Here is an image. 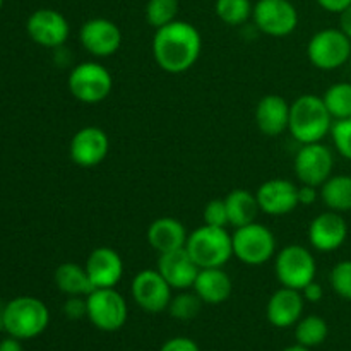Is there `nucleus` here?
I'll use <instances>...</instances> for the list:
<instances>
[{"mask_svg":"<svg viewBox=\"0 0 351 351\" xmlns=\"http://www.w3.org/2000/svg\"><path fill=\"white\" fill-rule=\"evenodd\" d=\"M202 51V36L194 24L173 21L156 29L153 36V57L161 71L184 74L191 71Z\"/></svg>","mask_w":351,"mask_h":351,"instance_id":"obj_1","label":"nucleus"},{"mask_svg":"<svg viewBox=\"0 0 351 351\" xmlns=\"http://www.w3.org/2000/svg\"><path fill=\"white\" fill-rule=\"evenodd\" d=\"M335 119L329 113L322 96L302 95L290 105V125L288 130L300 144L322 143Z\"/></svg>","mask_w":351,"mask_h":351,"instance_id":"obj_2","label":"nucleus"},{"mask_svg":"<svg viewBox=\"0 0 351 351\" xmlns=\"http://www.w3.org/2000/svg\"><path fill=\"white\" fill-rule=\"evenodd\" d=\"M50 322L48 307L34 297H16L3 305L2 328L17 339H33L40 336Z\"/></svg>","mask_w":351,"mask_h":351,"instance_id":"obj_3","label":"nucleus"},{"mask_svg":"<svg viewBox=\"0 0 351 351\" xmlns=\"http://www.w3.org/2000/svg\"><path fill=\"white\" fill-rule=\"evenodd\" d=\"M185 249L201 269L223 267L233 257L232 235L226 228L201 225L189 233Z\"/></svg>","mask_w":351,"mask_h":351,"instance_id":"obj_4","label":"nucleus"},{"mask_svg":"<svg viewBox=\"0 0 351 351\" xmlns=\"http://www.w3.org/2000/svg\"><path fill=\"white\" fill-rule=\"evenodd\" d=\"M233 257L247 266H263L276 256V237L263 223L239 226L232 235Z\"/></svg>","mask_w":351,"mask_h":351,"instance_id":"obj_5","label":"nucleus"},{"mask_svg":"<svg viewBox=\"0 0 351 351\" xmlns=\"http://www.w3.org/2000/svg\"><path fill=\"white\" fill-rule=\"evenodd\" d=\"M71 95L84 105L105 101L113 88L112 72L98 62H82L75 65L67 79Z\"/></svg>","mask_w":351,"mask_h":351,"instance_id":"obj_6","label":"nucleus"},{"mask_svg":"<svg viewBox=\"0 0 351 351\" xmlns=\"http://www.w3.org/2000/svg\"><path fill=\"white\" fill-rule=\"evenodd\" d=\"M274 273L281 287L302 291L315 280L317 263L307 247L291 243L274 256Z\"/></svg>","mask_w":351,"mask_h":351,"instance_id":"obj_7","label":"nucleus"},{"mask_svg":"<svg viewBox=\"0 0 351 351\" xmlns=\"http://www.w3.org/2000/svg\"><path fill=\"white\" fill-rule=\"evenodd\" d=\"M308 62L321 71H336L351 57V40L339 27L321 29L307 43Z\"/></svg>","mask_w":351,"mask_h":351,"instance_id":"obj_8","label":"nucleus"},{"mask_svg":"<svg viewBox=\"0 0 351 351\" xmlns=\"http://www.w3.org/2000/svg\"><path fill=\"white\" fill-rule=\"evenodd\" d=\"M86 304L89 322L99 331L115 332L125 326L129 307L115 288H95L86 297Z\"/></svg>","mask_w":351,"mask_h":351,"instance_id":"obj_9","label":"nucleus"},{"mask_svg":"<svg viewBox=\"0 0 351 351\" xmlns=\"http://www.w3.org/2000/svg\"><path fill=\"white\" fill-rule=\"evenodd\" d=\"M252 19L261 33L273 38H285L298 26V10L290 0H257Z\"/></svg>","mask_w":351,"mask_h":351,"instance_id":"obj_10","label":"nucleus"},{"mask_svg":"<svg viewBox=\"0 0 351 351\" xmlns=\"http://www.w3.org/2000/svg\"><path fill=\"white\" fill-rule=\"evenodd\" d=\"M332 168H335L332 151L322 143L302 144L298 153L295 154V175L304 185L319 189L331 177Z\"/></svg>","mask_w":351,"mask_h":351,"instance_id":"obj_11","label":"nucleus"},{"mask_svg":"<svg viewBox=\"0 0 351 351\" xmlns=\"http://www.w3.org/2000/svg\"><path fill=\"white\" fill-rule=\"evenodd\" d=\"M173 288L167 283L158 269H143L134 276L130 283V293L134 302L147 314H160L168 311Z\"/></svg>","mask_w":351,"mask_h":351,"instance_id":"obj_12","label":"nucleus"},{"mask_svg":"<svg viewBox=\"0 0 351 351\" xmlns=\"http://www.w3.org/2000/svg\"><path fill=\"white\" fill-rule=\"evenodd\" d=\"M122 31L106 17L88 19L79 29V43L89 55L98 58L112 57L122 47Z\"/></svg>","mask_w":351,"mask_h":351,"instance_id":"obj_13","label":"nucleus"},{"mask_svg":"<svg viewBox=\"0 0 351 351\" xmlns=\"http://www.w3.org/2000/svg\"><path fill=\"white\" fill-rule=\"evenodd\" d=\"M27 36L45 48H58L71 34L67 17L55 9H38L26 21Z\"/></svg>","mask_w":351,"mask_h":351,"instance_id":"obj_14","label":"nucleus"},{"mask_svg":"<svg viewBox=\"0 0 351 351\" xmlns=\"http://www.w3.org/2000/svg\"><path fill=\"white\" fill-rule=\"evenodd\" d=\"M108 134L95 125L79 129L71 139V146H69L71 160L81 168L98 167L108 156Z\"/></svg>","mask_w":351,"mask_h":351,"instance_id":"obj_15","label":"nucleus"},{"mask_svg":"<svg viewBox=\"0 0 351 351\" xmlns=\"http://www.w3.org/2000/svg\"><path fill=\"white\" fill-rule=\"evenodd\" d=\"M307 239L319 252H335L341 249L348 239V223L341 213L324 211L311 221Z\"/></svg>","mask_w":351,"mask_h":351,"instance_id":"obj_16","label":"nucleus"},{"mask_svg":"<svg viewBox=\"0 0 351 351\" xmlns=\"http://www.w3.org/2000/svg\"><path fill=\"white\" fill-rule=\"evenodd\" d=\"M261 213L269 216H285L300 206L298 187L287 178H271L259 185L256 192Z\"/></svg>","mask_w":351,"mask_h":351,"instance_id":"obj_17","label":"nucleus"},{"mask_svg":"<svg viewBox=\"0 0 351 351\" xmlns=\"http://www.w3.org/2000/svg\"><path fill=\"white\" fill-rule=\"evenodd\" d=\"M156 269L173 290L184 291L194 287L201 267L192 259L187 249H180L173 250V252L160 254Z\"/></svg>","mask_w":351,"mask_h":351,"instance_id":"obj_18","label":"nucleus"},{"mask_svg":"<svg viewBox=\"0 0 351 351\" xmlns=\"http://www.w3.org/2000/svg\"><path fill=\"white\" fill-rule=\"evenodd\" d=\"M95 288H115L123 276V261L115 249L98 247L88 256L84 264Z\"/></svg>","mask_w":351,"mask_h":351,"instance_id":"obj_19","label":"nucleus"},{"mask_svg":"<svg viewBox=\"0 0 351 351\" xmlns=\"http://www.w3.org/2000/svg\"><path fill=\"white\" fill-rule=\"evenodd\" d=\"M305 300L300 290L281 287L269 297L266 305V317L274 328H291L304 314Z\"/></svg>","mask_w":351,"mask_h":351,"instance_id":"obj_20","label":"nucleus"},{"mask_svg":"<svg viewBox=\"0 0 351 351\" xmlns=\"http://www.w3.org/2000/svg\"><path fill=\"white\" fill-rule=\"evenodd\" d=\"M290 105L283 96L266 95L256 106V123L267 137H278L290 125Z\"/></svg>","mask_w":351,"mask_h":351,"instance_id":"obj_21","label":"nucleus"},{"mask_svg":"<svg viewBox=\"0 0 351 351\" xmlns=\"http://www.w3.org/2000/svg\"><path fill=\"white\" fill-rule=\"evenodd\" d=\"M147 243L156 250L158 254L173 252V250L185 249L189 233L184 223L178 221L177 218L171 216H161L154 219L147 226Z\"/></svg>","mask_w":351,"mask_h":351,"instance_id":"obj_22","label":"nucleus"},{"mask_svg":"<svg viewBox=\"0 0 351 351\" xmlns=\"http://www.w3.org/2000/svg\"><path fill=\"white\" fill-rule=\"evenodd\" d=\"M192 288L202 304L219 305L232 297L233 281L230 274L223 271V267H204L199 271Z\"/></svg>","mask_w":351,"mask_h":351,"instance_id":"obj_23","label":"nucleus"},{"mask_svg":"<svg viewBox=\"0 0 351 351\" xmlns=\"http://www.w3.org/2000/svg\"><path fill=\"white\" fill-rule=\"evenodd\" d=\"M226 211H228V223L233 228L250 225L259 216L261 208L256 194L245 189H233L225 197Z\"/></svg>","mask_w":351,"mask_h":351,"instance_id":"obj_24","label":"nucleus"},{"mask_svg":"<svg viewBox=\"0 0 351 351\" xmlns=\"http://www.w3.org/2000/svg\"><path fill=\"white\" fill-rule=\"evenodd\" d=\"M53 281L58 290L67 297H88L95 287L84 266L75 263H64L55 269Z\"/></svg>","mask_w":351,"mask_h":351,"instance_id":"obj_25","label":"nucleus"},{"mask_svg":"<svg viewBox=\"0 0 351 351\" xmlns=\"http://www.w3.org/2000/svg\"><path fill=\"white\" fill-rule=\"evenodd\" d=\"M319 199L329 211H351V175H331L319 187Z\"/></svg>","mask_w":351,"mask_h":351,"instance_id":"obj_26","label":"nucleus"},{"mask_svg":"<svg viewBox=\"0 0 351 351\" xmlns=\"http://www.w3.org/2000/svg\"><path fill=\"white\" fill-rule=\"evenodd\" d=\"M329 326L321 315H307L295 324V339L298 345L315 348L328 339Z\"/></svg>","mask_w":351,"mask_h":351,"instance_id":"obj_27","label":"nucleus"},{"mask_svg":"<svg viewBox=\"0 0 351 351\" xmlns=\"http://www.w3.org/2000/svg\"><path fill=\"white\" fill-rule=\"evenodd\" d=\"M326 106L335 120L351 117V82H336L322 95Z\"/></svg>","mask_w":351,"mask_h":351,"instance_id":"obj_28","label":"nucleus"},{"mask_svg":"<svg viewBox=\"0 0 351 351\" xmlns=\"http://www.w3.org/2000/svg\"><path fill=\"white\" fill-rule=\"evenodd\" d=\"M254 5L250 0H216L215 12L226 26H242L252 17Z\"/></svg>","mask_w":351,"mask_h":351,"instance_id":"obj_29","label":"nucleus"},{"mask_svg":"<svg viewBox=\"0 0 351 351\" xmlns=\"http://www.w3.org/2000/svg\"><path fill=\"white\" fill-rule=\"evenodd\" d=\"M178 0H147L146 3V21L154 29L167 26V24L177 21L178 16Z\"/></svg>","mask_w":351,"mask_h":351,"instance_id":"obj_30","label":"nucleus"},{"mask_svg":"<svg viewBox=\"0 0 351 351\" xmlns=\"http://www.w3.org/2000/svg\"><path fill=\"white\" fill-rule=\"evenodd\" d=\"M202 300L194 293H189V291H182L177 297H171L170 305H168V312L173 319L178 321H192L194 317H197V314L201 312Z\"/></svg>","mask_w":351,"mask_h":351,"instance_id":"obj_31","label":"nucleus"},{"mask_svg":"<svg viewBox=\"0 0 351 351\" xmlns=\"http://www.w3.org/2000/svg\"><path fill=\"white\" fill-rule=\"evenodd\" d=\"M329 285L338 297L351 302V259L339 261L329 273Z\"/></svg>","mask_w":351,"mask_h":351,"instance_id":"obj_32","label":"nucleus"},{"mask_svg":"<svg viewBox=\"0 0 351 351\" xmlns=\"http://www.w3.org/2000/svg\"><path fill=\"white\" fill-rule=\"evenodd\" d=\"M331 137L336 151L345 160L351 161V117L350 119H341L332 122Z\"/></svg>","mask_w":351,"mask_h":351,"instance_id":"obj_33","label":"nucleus"},{"mask_svg":"<svg viewBox=\"0 0 351 351\" xmlns=\"http://www.w3.org/2000/svg\"><path fill=\"white\" fill-rule=\"evenodd\" d=\"M202 219H204V225L226 228L230 223H228V211H226L225 199H211V201L206 204Z\"/></svg>","mask_w":351,"mask_h":351,"instance_id":"obj_34","label":"nucleus"},{"mask_svg":"<svg viewBox=\"0 0 351 351\" xmlns=\"http://www.w3.org/2000/svg\"><path fill=\"white\" fill-rule=\"evenodd\" d=\"M64 314L71 321H79L82 317H88L86 297H69L64 304Z\"/></svg>","mask_w":351,"mask_h":351,"instance_id":"obj_35","label":"nucleus"},{"mask_svg":"<svg viewBox=\"0 0 351 351\" xmlns=\"http://www.w3.org/2000/svg\"><path fill=\"white\" fill-rule=\"evenodd\" d=\"M160 351H201L199 350L197 343L192 341L191 338H184V336H178V338H171L161 346Z\"/></svg>","mask_w":351,"mask_h":351,"instance_id":"obj_36","label":"nucleus"},{"mask_svg":"<svg viewBox=\"0 0 351 351\" xmlns=\"http://www.w3.org/2000/svg\"><path fill=\"white\" fill-rule=\"evenodd\" d=\"M302 295H304V300L305 302H311V304H319V302L324 298V288H322L321 283H317V281H312V283H308L307 287L302 290Z\"/></svg>","mask_w":351,"mask_h":351,"instance_id":"obj_37","label":"nucleus"},{"mask_svg":"<svg viewBox=\"0 0 351 351\" xmlns=\"http://www.w3.org/2000/svg\"><path fill=\"white\" fill-rule=\"evenodd\" d=\"M319 197V189L312 187V185H304L302 184L298 187V202L302 206H312Z\"/></svg>","mask_w":351,"mask_h":351,"instance_id":"obj_38","label":"nucleus"},{"mask_svg":"<svg viewBox=\"0 0 351 351\" xmlns=\"http://www.w3.org/2000/svg\"><path fill=\"white\" fill-rule=\"evenodd\" d=\"M324 10L332 14H341L351 5V0H315Z\"/></svg>","mask_w":351,"mask_h":351,"instance_id":"obj_39","label":"nucleus"},{"mask_svg":"<svg viewBox=\"0 0 351 351\" xmlns=\"http://www.w3.org/2000/svg\"><path fill=\"white\" fill-rule=\"evenodd\" d=\"M339 29L351 40V5L339 14Z\"/></svg>","mask_w":351,"mask_h":351,"instance_id":"obj_40","label":"nucleus"},{"mask_svg":"<svg viewBox=\"0 0 351 351\" xmlns=\"http://www.w3.org/2000/svg\"><path fill=\"white\" fill-rule=\"evenodd\" d=\"M0 351H24L23 345H21V339L9 336V338L2 339L0 341Z\"/></svg>","mask_w":351,"mask_h":351,"instance_id":"obj_41","label":"nucleus"},{"mask_svg":"<svg viewBox=\"0 0 351 351\" xmlns=\"http://www.w3.org/2000/svg\"><path fill=\"white\" fill-rule=\"evenodd\" d=\"M283 351H311V348H307V346H302V345H293V346H288V348H285Z\"/></svg>","mask_w":351,"mask_h":351,"instance_id":"obj_42","label":"nucleus"},{"mask_svg":"<svg viewBox=\"0 0 351 351\" xmlns=\"http://www.w3.org/2000/svg\"><path fill=\"white\" fill-rule=\"evenodd\" d=\"M2 5H3V0H0V10H2Z\"/></svg>","mask_w":351,"mask_h":351,"instance_id":"obj_43","label":"nucleus"}]
</instances>
